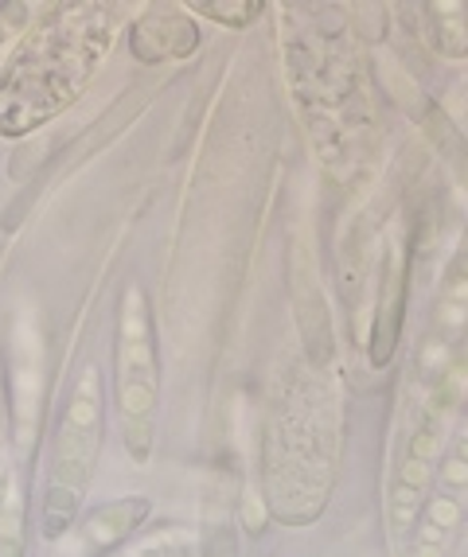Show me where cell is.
<instances>
[{
	"mask_svg": "<svg viewBox=\"0 0 468 557\" xmlns=\"http://www.w3.org/2000/svg\"><path fill=\"white\" fill-rule=\"evenodd\" d=\"M130 36L149 39L152 47L140 51V63H164V59H187L199 47V28L180 12H157V16H145L140 24H133Z\"/></svg>",
	"mask_w": 468,
	"mask_h": 557,
	"instance_id": "5",
	"label": "cell"
},
{
	"mask_svg": "<svg viewBox=\"0 0 468 557\" xmlns=\"http://www.w3.org/2000/svg\"><path fill=\"white\" fill-rule=\"evenodd\" d=\"M406 273L398 270V261H391V273H386L383 288V305L374 312L371 327V362L374 367H386L398 351V339H403V320H406Z\"/></svg>",
	"mask_w": 468,
	"mask_h": 557,
	"instance_id": "6",
	"label": "cell"
},
{
	"mask_svg": "<svg viewBox=\"0 0 468 557\" xmlns=\"http://www.w3.org/2000/svg\"><path fill=\"white\" fill-rule=\"evenodd\" d=\"M445 409L441 401H430V409L421 413L418 429H414L410 445H406V460H403V472L394 480V492H391V522L394 530H406L418 511L421 495L426 487L433 483V460H438V448H441V433H445Z\"/></svg>",
	"mask_w": 468,
	"mask_h": 557,
	"instance_id": "4",
	"label": "cell"
},
{
	"mask_svg": "<svg viewBox=\"0 0 468 557\" xmlns=\"http://www.w3.org/2000/svg\"><path fill=\"white\" fill-rule=\"evenodd\" d=\"M110 47V12L98 4L56 9L12 55L0 78V137H24L86 90Z\"/></svg>",
	"mask_w": 468,
	"mask_h": 557,
	"instance_id": "1",
	"label": "cell"
},
{
	"mask_svg": "<svg viewBox=\"0 0 468 557\" xmlns=\"http://www.w3.org/2000/svg\"><path fill=\"white\" fill-rule=\"evenodd\" d=\"M118 409H122L125 448L133 460H149L157 441V351H152L149 300L130 285L118 312Z\"/></svg>",
	"mask_w": 468,
	"mask_h": 557,
	"instance_id": "2",
	"label": "cell"
},
{
	"mask_svg": "<svg viewBox=\"0 0 468 557\" xmlns=\"http://www.w3.org/2000/svg\"><path fill=\"white\" fill-rule=\"evenodd\" d=\"M98 429H102V401H98V371L86 367L78 382L75 401L59 421V456L56 475L47 483L44 499V539L56 542L71 522H75L78 499L90 480L94 456H98Z\"/></svg>",
	"mask_w": 468,
	"mask_h": 557,
	"instance_id": "3",
	"label": "cell"
},
{
	"mask_svg": "<svg viewBox=\"0 0 468 557\" xmlns=\"http://www.w3.org/2000/svg\"><path fill=\"white\" fill-rule=\"evenodd\" d=\"M199 12L211 20H219V24H226V28H243V24H250L254 16H258V4H243V9H226V4H199Z\"/></svg>",
	"mask_w": 468,
	"mask_h": 557,
	"instance_id": "8",
	"label": "cell"
},
{
	"mask_svg": "<svg viewBox=\"0 0 468 557\" xmlns=\"http://www.w3.org/2000/svg\"><path fill=\"white\" fill-rule=\"evenodd\" d=\"M149 511H152L149 499H140V495L137 499L106 503V507H98V511L86 519V546H90L94 554H106V549L122 546L133 530L149 519Z\"/></svg>",
	"mask_w": 468,
	"mask_h": 557,
	"instance_id": "7",
	"label": "cell"
}]
</instances>
